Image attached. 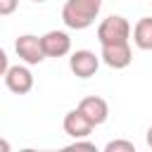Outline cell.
I'll return each mask as SVG.
<instances>
[{
	"mask_svg": "<svg viewBox=\"0 0 152 152\" xmlns=\"http://www.w3.org/2000/svg\"><path fill=\"white\" fill-rule=\"evenodd\" d=\"M100 7L102 0H66L62 7V21L74 31H83L97 19Z\"/></svg>",
	"mask_w": 152,
	"mask_h": 152,
	"instance_id": "cell-1",
	"label": "cell"
},
{
	"mask_svg": "<svg viewBox=\"0 0 152 152\" xmlns=\"http://www.w3.org/2000/svg\"><path fill=\"white\" fill-rule=\"evenodd\" d=\"M5 86L14 95H26L33 88V74L28 71V66H21V64L10 66L5 71Z\"/></svg>",
	"mask_w": 152,
	"mask_h": 152,
	"instance_id": "cell-6",
	"label": "cell"
},
{
	"mask_svg": "<svg viewBox=\"0 0 152 152\" xmlns=\"http://www.w3.org/2000/svg\"><path fill=\"white\" fill-rule=\"evenodd\" d=\"M33 2H45V0H33Z\"/></svg>",
	"mask_w": 152,
	"mask_h": 152,
	"instance_id": "cell-17",
	"label": "cell"
},
{
	"mask_svg": "<svg viewBox=\"0 0 152 152\" xmlns=\"http://www.w3.org/2000/svg\"><path fill=\"white\" fill-rule=\"evenodd\" d=\"M17 5H19V0H0V17L12 14L17 10Z\"/></svg>",
	"mask_w": 152,
	"mask_h": 152,
	"instance_id": "cell-12",
	"label": "cell"
},
{
	"mask_svg": "<svg viewBox=\"0 0 152 152\" xmlns=\"http://www.w3.org/2000/svg\"><path fill=\"white\" fill-rule=\"evenodd\" d=\"M104 152H135V145L131 140H112L104 145Z\"/></svg>",
	"mask_w": 152,
	"mask_h": 152,
	"instance_id": "cell-11",
	"label": "cell"
},
{
	"mask_svg": "<svg viewBox=\"0 0 152 152\" xmlns=\"http://www.w3.org/2000/svg\"><path fill=\"white\" fill-rule=\"evenodd\" d=\"M78 109L90 119L93 126L104 124L107 116H109V107H107V102H104L102 97H97V95H88V97H83V100L78 102Z\"/></svg>",
	"mask_w": 152,
	"mask_h": 152,
	"instance_id": "cell-9",
	"label": "cell"
},
{
	"mask_svg": "<svg viewBox=\"0 0 152 152\" xmlns=\"http://www.w3.org/2000/svg\"><path fill=\"white\" fill-rule=\"evenodd\" d=\"M133 43L140 50H152V17H142L133 26Z\"/></svg>",
	"mask_w": 152,
	"mask_h": 152,
	"instance_id": "cell-10",
	"label": "cell"
},
{
	"mask_svg": "<svg viewBox=\"0 0 152 152\" xmlns=\"http://www.w3.org/2000/svg\"><path fill=\"white\" fill-rule=\"evenodd\" d=\"M93 128H95V126L90 124V119H88L78 107L71 109V112H66V116H64V133L71 135L74 140H78V138H88Z\"/></svg>",
	"mask_w": 152,
	"mask_h": 152,
	"instance_id": "cell-8",
	"label": "cell"
},
{
	"mask_svg": "<svg viewBox=\"0 0 152 152\" xmlns=\"http://www.w3.org/2000/svg\"><path fill=\"white\" fill-rule=\"evenodd\" d=\"M145 138H147V145H150V150H152V126L147 128V135H145Z\"/></svg>",
	"mask_w": 152,
	"mask_h": 152,
	"instance_id": "cell-16",
	"label": "cell"
},
{
	"mask_svg": "<svg viewBox=\"0 0 152 152\" xmlns=\"http://www.w3.org/2000/svg\"><path fill=\"white\" fill-rule=\"evenodd\" d=\"M14 50H17V55H19L26 64H40V62L45 59L40 38H38V36H31V33L19 36L17 43H14Z\"/></svg>",
	"mask_w": 152,
	"mask_h": 152,
	"instance_id": "cell-4",
	"label": "cell"
},
{
	"mask_svg": "<svg viewBox=\"0 0 152 152\" xmlns=\"http://www.w3.org/2000/svg\"><path fill=\"white\" fill-rule=\"evenodd\" d=\"M10 69V62H7V55H5V50L0 48V76H5V71Z\"/></svg>",
	"mask_w": 152,
	"mask_h": 152,
	"instance_id": "cell-14",
	"label": "cell"
},
{
	"mask_svg": "<svg viewBox=\"0 0 152 152\" xmlns=\"http://www.w3.org/2000/svg\"><path fill=\"white\" fill-rule=\"evenodd\" d=\"M100 59L112 66V69H126L133 59V52H131V45L128 40L124 43H109V45H102V52H100Z\"/></svg>",
	"mask_w": 152,
	"mask_h": 152,
	"instance_id": "cell-3",
	"label": "cell"
},
{
	"mask_svg": "<svg viewBox=\"0 0 152 152\" xmlns=\"http://www.w3.org/2000/svg\"><path fill=\"white\" fill-rule=\"evenodd\" d=\"M40 45L45 57H64L71 50V38L64 31H48L45 36H40Z\"/></svg>",
	"mask_w": 152,
	"mask_h": 152,
	"instance_id": "cell-7",
	"label": "cell"
},
{
	"mask_svg": "<svg viewBox=\"0 0 152 152\" xmlns=\"http://www.w3.org/2000/svg\"><path fill=\"white\" fill-rule=\"evenodd\" d=\"M131 36V24L126 17H119V14H112L107 19L100 21L97 26V40L100 45H109V43H124L128 40Z\"/></svg>",
	"mask_w": 152,
	"mask_h": 152,
	"instance_id": "cell-2",
	"label": "cell"
},
{
	"mask_svg": "<svg viewBox=\"0 0 152 152\" xmlns=\"http://www.w3.org/2000/svg\"><path fill=\"white\" fill-rule=\"evenodd\" d=\"M0 152H10V142L0 138Z\"/></svg>",
	"mask_w": 152,
	"mask_h": 152,
	"instance_id": "cell-15",
	"label": "cell"
},
{
	"mask_svg": "<svg viewBox=\"0 0 152 152\" xmlns=\"http://www.w3.org/2000/svg\"><path fill=\"white\" fill-rule=\"evenodd\" d=\"M97 66H100V57H97L95 52H90V50H76V52L69 57V69H71L74 76H78V78H90V76H95Z\"/></svg>",
	"mask_w": 152,
	"mask_h": 152,
	"instance_id": "cell-5",
	"label": "cell"
},
{
	"mask_svg": "<svg viewBox=\"0 0 152 152\" xmlns=\"http://www.w3.org/2000/svg\"><path fill=\"white\" fill-rule=\"evenodd\" d=\"M66 150H95V145H93V142H86L83 138H78V140H74Z\"/></svg>",
	"mask_w": 152,
	"mask_h": 152,
	"instance_id": "cell-13",
	"label": "cell"
}]
</instances>
